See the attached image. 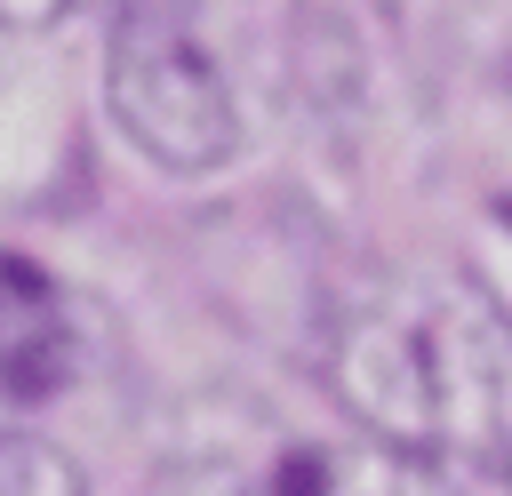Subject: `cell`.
Wrapping results in <instances>:
<instances>
[{
	"mask_svg": "<svg viewBox=\"0 0 512 496\" xmlns=\"http://www.w3.org/2000/svg\"><path fill=\"white\" fill-rule=\"evenodd\" d=\"M168 496H448L432 464L392 456L384 440L336 424H272L256 440L200 448L168 472Z\"/></svg>",
	"mask_w": 512,
	"mask_h": 496,
	"instance_id": "cell-3",
	"label": "cell"
},
{
	"mask_svg": "<svg viewBox=\"0 0 512 496\" xmlns=\"http://www.w3.org/2000/svg\"><path fill=\"white\" fill-rule=\"evenodd\" d=\"M64 376H72L64 288L40 264L0 256V400H48Z\"/></svg>",
	"mask_w": 512,
	"mask_h": 496,
	"instance_id": "cell-4",
	"label": "cell"
},
{
	"mask_svg": "<svg viewBox=\"0 0 512 496\" xmlns=\"http://www.w3.org/2000/svg\"><path fill=\"white\" fill-rule=\"evenodd\" d=\"M80 0H0V24H56V16H72Z\"/></svg>",
	"mask_w": 512,
	"mask_h": 496,
	"instance_id": "cell-6",
	"label": "cell"
},
{
	"mask_svg": "<svg viewBox=\"0 0 512 496\" xmlns=\"http://www.w3.org/2000/svg\"><path fill=\"white\" fill-rule=\"evenodd\" d=\"M0 496H88V480L64 448L0 424Z\"/></svg>",
	"mask_w": 512,
	"mask_h": 496,
	"instance_id": "cell-5",
	"label": "cell"
},
{
	"mask_svg": "<svg viewBox=\"0 0 512 496\" xmlns=\"http://www.w3.org/2000/svg\"><path fill=\"white\" fill-rule=\"evenodd\" d=\"M320 376L352 432L408 464L512 456V312L456 264H376L320 328Z\"/></svg>",
	"mask_w": 512,
	"mask_h": 496,
	"instance_id": "cell-1",
	"label": "cell"
},
{
	"mask_svg": "<svg viewBox=\"0 0 512 496\" xmlns=\"http://www.w3.org/2000/svg\"><path fill=\"white\" fill-rule=\"evenodd\" d=\"M296 64V0H120L104 80L144 160L224 168Z\"/></svg>",
	"mask_w": 512,
	"mask_h": 496,
	"instance_id": "cell-2",
	"label": "cell"
}]
</instances>
